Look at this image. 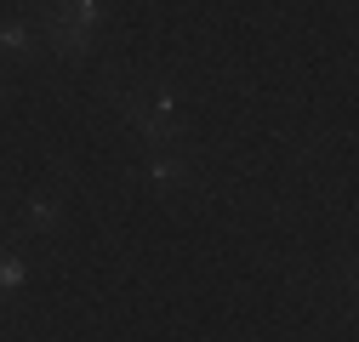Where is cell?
<instances>
[{"label":"cell","mask_w":359,"mask_h":342,"mask_svg":"<svg viewBox=\"0 0 359 342\" xmlns=\"http://www.w3.org/2000/svg\"><path fill=\"white\" fill-rule=\"evenodd\" d=\"M0 46L23 52V46H29V29H23V23H6V29H0Z\"/></svg>","instance_id":"cell-3"},{"label":"cell","mask_w":359,"mask_h":342,"mask_svg":"<svg viewBox=\"0 0 359 342\" xmlns=\"http://www.w3.org/2000/svg\"><path fill=\"white\" fill-rule=\"evenodd\" d=\"M149 177H154V183H183V177H189V165H183V160H154V165H149Z\"/></svg>","instance_id":"cell-2"},{"label":"cell","mask_w":359,"mask_h":342,"mask_svg":"<svg viewBox=\"0 0 359 342\" xmlns=\"http://www.w3.org/2000/svg\"><path fill=\"white\" fill-rule=\"evenodd\" d=\"M29 223H34V228H52V223H57V200L34 194V200H29Z\"/></svg>","instance_id":"cell-1"},{"label":"cell","mask_w":359,"mask_h":342,"mask_svg":"<svg viewBox=\"0 0 359 342\" xmlns=\"http://www.w3.org/2000/svg\"><path fill=\"white\" fill-rule=\"evenodd\" d=\"M23 274V256H0V285H18Z\"/></svg>","instance_id":"cell-4"}]
</instances>
